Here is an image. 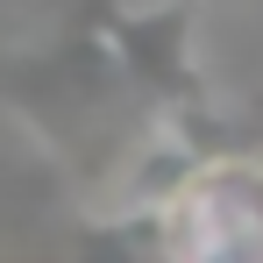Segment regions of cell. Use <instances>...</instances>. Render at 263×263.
Instances as JSON below:
<instances>
[{"label":"cell","mask_w":263,"mask_h":263,"mask_svg":"<svg viewBox=\"0 0 263 263\" xmlns=\"http://www.w3.org/2000/svg\"><path fill=\"white\" fill-rule=\"evenodd\" d=\"M164 214V249L199 263H263V149L192 157Z\"/></svg>","instance_id":"6da1fadb"},{"label":"cell","mask_w":263,"mask_h":263,"mask_svg":"<svg viewBox=\"0 0 263 263\" xmlns=\"http://www.w3.org/2000/svg\"><path fill=\"white\" fill-rule=\"evenodd\" d=\"M100 36L114 50L121 79L142 107L185 114L199 107V71H192V0H164L149 14H100Z\"/></svg>","instance_id":"7a4b0ae2"}]
</instances>
